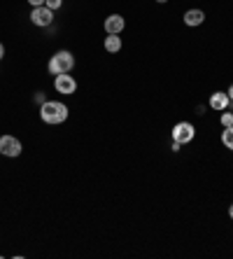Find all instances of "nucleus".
Masks as SVG:
<instances>
[{
  "label": "nucleus",
  "mask_w": 233,
  "mask_h": 259,
  "mask_svg": "<svg viewBox=\"0 0 233 259\" xmlns=\"http://www.w3.org/2000/svg\"><path fill=\"white\" fill-rule=\"evenodd\" d=\"M40 119L44 124H63L68 119V108L61 101H44L40 105Z\"/></svg>",
  "instance_id": "nucleus-1"
},
{
  "label": "nucleus",
  "mask_w": 233,
  "mask_h": 259,
  "mask_svg": "<svg viewBox=\"0 0 233 259\" xmlns=\"http://www.w3.org/2000/svg\"><path fill=\"white\" fill-rule=\"evenodd\" d=\"M72 65H75V56H72L70 51H56L54 56L49 58V72L51 75H65V72L72 70Z\"/></svg>",
  "instance_id": "nucleus-2"
},
{
  "label": "nucleus",
  "mask_w": 233,
  "mask_h": 259,
  "mask_svg": "<svg viewBox=\"0 0 233 259\" xmlns=\"http://www.w3.org/2000/svg\"><path fill=\"white\" fill-rule=\"evenodd\" d=\"M194 136H196V129H194V124H189V122H180V124H175V129H173V140L180 145L191 143Z\"/></svg>",
  "instance_id": "nucleus-3"
},
{
  "label": "nucleus",
  "mask_w": 233,
  "mask_h": 259,
  "mask_svg": "<svg viewBox=\"0 0 233 259\" xmlns=\"http://www.w3.org/2000/svg\"><path fill=\"white\" fill-rule=\"evenodd\" d=\"M30 21L35 23V26L49 28L51 21H54V12H51L47 5H42V7H33V12H30Z\"/></svg>",
  "instance_id": "nucleus-4"
},
{
  "label": "nucleus",
  "mask_w": 233,
  "mask_h": 259,
  "mask_svg": "<svg viewBox=\"0 0 233 259\" xmlns=\"http://www.w3.org/2000/svg\"><path fill=\"white\" fill-rule=\"evenodd\" d=\"M21 143H19V138L14 136H2L0 138V154H5V157H19L21 154Z\"/></svg>",
  "instance_id": "nucleus-5"
},
{
  "label": "nucleus",
  "mask_w": 233,
  "mask_h": 259,
  "mask_svg": "<svg viewBox=\"0 0 233 259\" xmlns=\"http://www.w3.org/2000/svg\"><path fill=\"white\" fill-rule=\"evenodd\" d=\"M54 86H56V91L58 94H65V96H70L75 94V89H77V82H75V77L72 75H56V79H54Z\"/></svg>",
  "instance_id": "nucleus-6"
},
{
  "label": "nucleus",
  "mask_w": 233,
  "mask_h": 259,
  "mask_svg": "<svg viewBox=\"0 0 233 259\" xmlns=\"http://www.w3.org/2000/svg\"><path fill=\"white\" fill-rule=\"evenodd\" d=\"M103 26H105L107 35H119L121 30H124V26H126V21H124V16H121V14H110Z\"/></svg>",
  "instance_id": "nucleus-7"
},
{
  "label": "nucleus",
  "mask_w": 233,
  "mask_h": 259,
  "mask_svg": "<svg viewBox=\"0 0 233 259\" xmlns=\"http://www.w3.org/2000/svg\"><path fill=\"white\" fill-rule=\"evenodd\" d=\"M210 108L212 110H219V112H222V110H226V108H229V96H226L224 91H215V94L210 96Z\"/></svg>",
  "instance_id": "nucleus-8"
},
{
  "label": "nucleus",
  "mask_w": 233,
  "mask_h": 259,
  "mask_svg": "<svg viewBox=\"0 0 233 259\" xmlns=\"http://www.w3.org/2000/svg\"><path fill=\"white\" fill-rule=\"evenodd\" d=\"M205 21V14L201 9H189V12H184V23L187 26H201Z\"/></svg>",
  "instance_id": "nucleus-9"
},
{
  "label": "nucleus",
  "mask_w": 233,
  "mask_h": 259,
  "mask_svg": "<svg viewBox=\"0 0 233 259\" xmlns=\"http://www.w3.org/2000/svg\"><path fill=\"white\" fill-rule=\"evenodd\" d=\"M105 49L110 51V54H117V51L121 49V37L119 35H107L105 37Z\"/></svg>",
  "instance_id": "nucleus-10"
},
{
  "label": "nucleus",
  "mask_w": 233,
  "mask_h": 259,
  "mask_svg": "<svg viewBox=\"0 0 233 259\" xmlns=\"http://www.w3.org/2000/svg\"><path fill=\"white\" fill-rule=\"evenodd\" d=\"M222 143H224V147H229L233 152V126H226L222 131Z\"/></svg>",
  "instance_id": "nucleus-11"
},
{
  "label": "nucleus",
  "mask_w": 233,
  "mask_h": 259,
  "mask_svg": "<svg viewBox=\"0 0 233 259\" xmlns=\"http://www.w3.org/2000/svg\"><path fill=\"white\" fill-rule=\"evenodd\" d=\"M219 122H222V126H224V129H226V126H233V115H231V112H224Z\"/></svg>",
  "instance_id": "nucleus-12"
},
{
  "label": "nucleus",
  "mask_w": 233,
  "mask_h": 259,
  "mask_svg": "<svg viewBox=\"0 0 233 259\" xmlns=\"http://www.w3.org/2000/svg\"><path fill=\"white\" fill-rule=\"evenodd\" d=\"M61 2H63V0H44V5H47V7H49L51 12L61 7Z\"/></svg>",
  "instance_id": "nucleus-13"
},
{
  "label": "nucleus",
  "mask_w": 233,
  "mask_h": 259,
  "mask_svg": "<svg viewBox=\"0 0 233 259\" xmlns=\"http://www.w3.org/2000/svg\"><path fill=\"white\" fill-rule=\"evenodd\" d=\"M30 5H33V7H42L44 5V0H28Z\"/></svg>",
  "instance_id": "nucleus-14"
},
{
  "label": "nucleus",
  "mask_w": 233,
  "mask_h": 259,
  "mask_svg": "<svg viewBox=\"0 0 233 259\" xmlns=\"http://www.w3.org/2000/svg\"><path fill=\"white\" fill-rule=\"evenodd\" d=\"M44 101H47V98H44V94H37V96H35V103H40V105H42Z\"/></svg>",
  "instance_id": "nucleus-15"
},
{
  "label": "nucleus",
  "mask_w": 233,
  "mask_h": 259,
  "mask_svg": "<svg viewBox=\"0 0 233 259\" xmlns=\"http://www.w3.org/2000/svg\"><path fill=\"white\" fill-rule=\"evenodd\" d=\"M226 96H229V101H233V86H229V94Z\"/></svg>",
  "instance_id": "nucleus-16"
},
{
  "label": "nucleus",
  "mask_w": 233,
  "mask_h": 259,
  "mask_svg": "<svg viewBox=\"0 0 233 259\" xmlns=\"http://www.w3.org/2000/svg\"><path fill=\"white\" fill-rule=\"evenodd\" d=\"M5 56V47H2V42H0V58Z\"/></svg>",
  "instance_id": "nucleus-17"
},
{
  "label": "nucleus",
  "mask_w": 233,
  "mask_h": 259,
  "mask_svg": "<svg viewBox=\"0 0 233 259\" xmlns=\"http://www.w3.org/2000/svg\"><path fill=\"white\" fill-rule=\"evenodd\" d=\"M229 217H231V220H233V206H231V208H229Z\"/></svg>",
  "instance_id": "nucleus-18"
},
{
  "label": "nucleus",
  "mask_w": 233,
  "mask_h": 259,
  "mask_svg": "<svg viewBox=\"0 0 233 259\" xmlns=\"http://www.w3.org/2000/svg\"><path fill=\"white\" fill-rule=\"evenodd\" d=\"M156 2H161V5H163V2H168V0H156Z\"/></svg>",
  "instance_id": "nucleus-19"
}]
</instances>
